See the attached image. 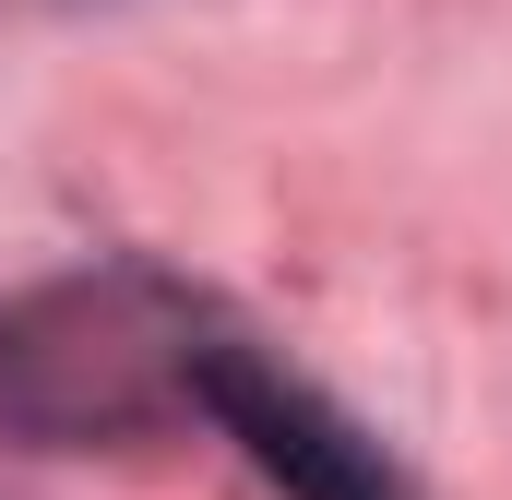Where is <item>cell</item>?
<instances>
[{"instance_id":"cell-1","label":"cell","mask_w":512,"mask_h":500,"mask_svg":"<svg viewBox=\"0 0 512 500\" xmlns=\"http://www.w3.org/2000/svg\"><path fill=\"white\" fill-rule=\"evenodd\" d=\"M215 298H191L155 262L108 274H60L0 298V429L24 441H108L191 417V346H203Z\"/></svg>"},{"instance_id":"cell-2","label":"cell","mask_w":512,"mask_h":500,"mask_svg":"<svg viewBox=\"0 0 512 500\" xmlns=\"http://www.w3.org/2000/svg\"><path fill=\"white\" fill-rule=\"evenodd\" d=\"M191 417H215L286 500H417L382 441H370L322 381H298L262 334H239L227 310H215L203 346H191Z\"/></svg>"}]
</instances>
